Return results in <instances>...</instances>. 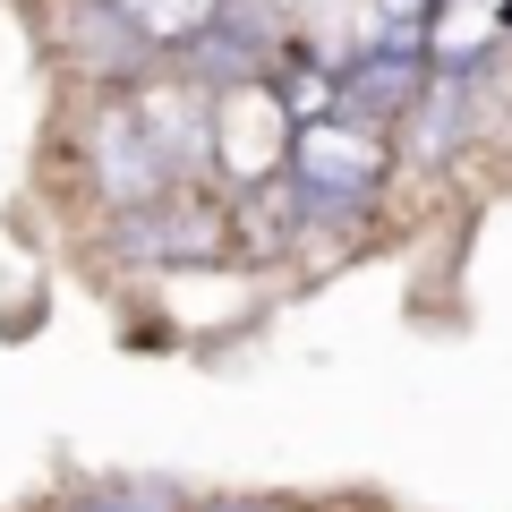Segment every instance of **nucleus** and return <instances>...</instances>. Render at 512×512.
Returning a JSON list of instances; mask_svg holds the SVG:
<instances>
[{
  "mask_svg": "<svg viewBox=\"0 0 512 512\" xmlns=\"http://www.w3.org/2000/svg\"><path fill=\"white\" fill-rule=\"evenodd\" d=\"M384 128L350 120V111H316V120H299V146H291V180L308 188L316 214H350V205H367L384 188Z\"/></svg>",
  "mask_w": 512,
  "mask_h": 512,
  "instance_id": "obj_1",
  "label": "nucleus"
},
{
  "mask_svg": "<svg viewBox=\"0 0 512 512\" xmlns=\"http://www.w3.org/2000/svg\"><path fill=\"white\" fill-rule=\"evenodd\" d=\"M291 146H299V103L265 77H231L214 94V163L231 171L239 188L256 180H282L291 171Z\"/></svg>",
  "mask_w": 512,
  "mask_h": 512,
  "instance_id": "obj_2",
  "label": "nucleus"
},
{
  "mask_svg": "<svg viewBox=\"0 0 512 512\" xmlns=\"http://www.w3.org/2000/svg\"><path fill=\"white\" fill-rule=\"evenodd\" d=\"M94 180H103V197L120 205H154V197H171V188L188 180L180 163L163 154V137L146 128V111H137V94H120V103L94 120Z\"/></svg>",
  "mask_w": 512,
  "mask_h": 512,
  "instance_id": "obj_3",
  "label": "nucleus"
},
{
  "mask_svg": "<svg viewBox=\"0 0 512 512\" xmlns=\"http://www.w3.org/2000/svg\"><path fill=\"white\" fill-rule=\"evenodd\" d=\"M111 248L120 256H146V265H205V256H222V231H214V214L205 205H188L180 188L171 197H154V205H128V222L111 231Z\"/></svg>",
  "mask_w": 512,
  "mask_h": 512,
  "instance_id": "obj_4",
  "label": "nucleus"
},
{
  "mask_svg": "<svg viewBox=\"0 0 512 512\" xmlns=\"http://www.w3.org/2000/svg\"><path fill=\"white\" fill-rule=\"evenodd\" d=\"M419 94H427L419 52H376V43H367V52L342 69V111H350V120H367V128L410 120V103H419Z\"/></svg>",
  "mask_w": 512,
  "mask_h": 512,
  "instance_id": "obj_5",
  "label": "nucleus"
},
{
  "mask_svg": "<svg viewBox=\"0 0 512 512\" xmlns=\"http://www.w3.org/2000/svg\"><path fill=\"white\" fill-rule=\"evenodd\" d=\"M495 35H512V0H436V26H427V52L444 69H470L495 52Z\"/></svg>",
  "mask_w": 512,
  "mask_h": 512,
  "instance_id": "obj_6",
  "label": "nucleus"
},
{
  "mask_svg": "<svg viewBox=\"0 0 512 512\" xmlns=\"http://www.w3.org/2000/svg\"><path fill=\"white\" fill-rule=\"evenodd\" d=\"M111 9H120L146 43H180V52H188V43H197L205 26L231 9V0H111Z\"/></svg>",
  "mask_w": 512,
  "mask_h": 512,
  "instance_id": "obj_7",
  "label": "nucleus"
},
{
  "mask_svg": "<svg viewBox=\"0 0 512 512\" xmlns=\"http://www.w3.org/2000/svg\"><path fill=\"white\" fill-rule=\"evenodd\" d=\"M453 146H461V86L436 77V86L410 103V154H419V163H444Z\"/></svg>",
  "mask_w": 512,
  "mask_h": 512,
  "instance_id": "obj_8",
  "label": "nucleus"
},
{
  "mask_svg": "<svg viewBox=\"0 0 512 512\" xmlns=\"http://www.w3.org/2000/svg\"><path fill=\"white\" fill-rule=\"evenodd\" d=\"M60 512H128L120 495H86V504H60Z\"/></svg>",
  "mask_w": 512,
  "mask_h": 512,
  "instance_id": "obj_9",
  "label": "nucleus"
},
{
  "mask_svg": "<svg viewBox=\"0 0 512 512\" xmlns=\"http://www.w3.org/2000/svg\"><path fill=\"white\" fill-rule=\"evenodd\" d=\"M214 512H265V504H214Z\"/></svg>",
  "mask_w": 512,
  "mask_h": 512,
  "instance_id": "obj_10",
  "label": "nucleus"
}]
</instances>
